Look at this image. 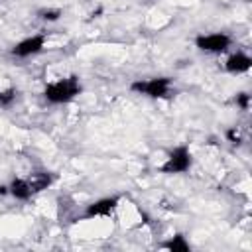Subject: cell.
<instances>
[{"label":"cell","instance_id":"cell-12","mask_svg":"<svg viewBox=\"0 0 252 252\" xmlns=\"http://www.w3.org/2000/svg\"><path fill=\"white\" fill-rule=\"evenodd\" d=\"M18 98V91L14 87H8V89H2L0 91V108H10Z\"/></svg>","mask_w":252,"mask_h":252},{"label":"cell","instance_id":"cell-3","mask_svg":"<svg viewBox=\"0 0 252 252\" xmlns=\"http://www.w3.org/2000/svg\"><path fill=\"white\" fill-rule=\"evenodd\" d=\"M193 165V154L189 150V146L181 144V146H175L169 154H167V159L159 165V171L161 173H167V175H173V173H185L189 171Z\"/></svg>","mask_w":252,"mask_h":252},{"label":"cell","instance_id":"cell-2","mask_svg":"<svg viewBox=\"0 0 252 252\" xmlns=\"http://www.w3.org/2000/svg\"><path fill=\"white\" fill-rule=\"evenodd\" d=\"M130 91L148 98H163L171 91L169 77H150V79H136L130 83Z\"/></svg>","mask_w":252,"mask_h":252},{"label":"cell","instance_id":"cell-9","mask_svg":"<svg viewBox=\"0 0 252 252\" xmlns=\"http://www.w3.org/2000/svg\"><path fill=\"white\" fill-rule=\"evenodd\" d=\"M26 179H28V183H30L33 195H35V193L47 189V187L55 181V175H53L51 171H33V173H32L30 177H26Z\"/></svg>","mask_w":252,"mask_h":252},{"label":"cell","instance_id":"cell-14","mask_svg":"<svg viewBox=\"0 0 252 252\" xmlns=\"http://www.w3.org/2000/svg\"><path fill=\"white\" fill-rule=\"evenodd\" d=\"M226 140H228L232 146H240V144H242V136H240V132L236 130V126L226 130Z\"/></svg>","mask_w":252,"mask_h":252},{"label":"cell","instance_id":"cell-7","mask_svg":"<svg viewBox=\"0 0 252 252\" xmlns=\"http://www.w3.org/2000/svg\"><path fill=\"white\" fill-rule=\"evenodd\" d=\"M252 67V57L244 51H234L226 57L224 61V71L230 73V75H242V73H248Z\"/></svg>","mask_w":252,"mask_h":252},{"label":"cell","instance_id":"cell-11","mask_svg":"<svg viewBox=\"0 0 252 252\" xmlns=\"http://www.w3.org/2000/svg\"><path fill=\"white\" fill-rule=\"evenodd\" d=\"M37 18L41 20V22H57L61 16H63V10L61 8H39L37 12Z\"/></svg>","mask_w":252,"mask_h":252},{"label":"cell","instance_id":"cell-1","mask_svg":"<svg viewBox=\"0 0 252 252\" xmlns=\"http://www.w3.org/2000/svg\"><path fill=\"white\" fill-rule=\"evenodd\" d=\"M83 91V85L79 81L77 75H69L65 79H57L53 83H49L43 89V98L49 104H67L73 98H77Z\"/></svg>","mask_w":252,"mask_h":252},{"label":"cell","instance_id":"cell-8","mask_svg":"<svg viewBox=\"0 0 252 252\" xmlns=\"http://www.w3.org/2000/svg\"><path fill=\"white\" fill-rule=\"evenodd\" d=\"M8 193L16 201H28L33 195V191H32V187H30V183H28L26 177H14L10 181V185H8Z\"/></svg>","mask_w":252,"mask_h":252},{"label":"cell","instance_id":"cell-5","mask_svg":"<svg viewBox=\"0 0 252 252\" xmlns=\"http://www.w3.org/2000/svg\"><path fill=\"white\" fill-rule=\"evenodd\" d=\"M43 47H45V35L43 33H33V35H28V37L20 39L18 43H14L10 47V55L18 57V59H28V57H33V55L41 53Z\"/></svg>","mask_w":252,"mask_h":252},{"label":"cell","instance_id":"cell-6","mask_svg":"<svg viewBox=\"0 0 252 252\" xmlns=\"http://www.w3.org/2000/svg\"><path fill=\"white\" fill-rule=\"evenodd\" d=\"M120 203V195H108V197H100L96 201H93L91 205L85 207L83 217L85 219H96V217H108L110 213H114V209Z\"/></svg>","mask_w":252,"mask_h":252},{"label":"cell","instance_id":"cell-13","mask_svg":"<svg viewBox=\"0 0 252 252\" xmlns=\"http://www.w3.org/2000/svg\"><path fill=\"white\" fill-rule=\"evenodd\" d=\"M232 102H234L240 110H248V108H250V93H248V91H240V93H236L234 98H232Z\"/></svg>","mask_w":252,"mask_h":252},{"label":"cell","instance_id":"cell-10","mask_svg":"<svg viewBox=\"0 0 252 252\" xmlns=\"http://www.w3.org/2000/svg\"><path fill=\"white\" fill-rule=\"evenodd\" d=\"M161 248L171 250V252H189V250H191V244H189V240H187L183 234H175V236H171L169 240H165V242L161 244Z\"/></svg>","mask_w":252,"mask_h":252},{"label":"cell","instance_id":"cell-4","mask_svg":"<svg viewBox=\"0 0 252 252\" xmlns=\"http://www.w3.org/2000/svg\"><path fill=\"white\" fill-rule=\"evenodd\" d=\"M232 45V37L224 32H213V33H201L195 37V47L205 53H224Z\"/></svg>","mask_w":252,"mask_h":252}]
</instances>
